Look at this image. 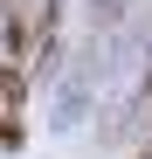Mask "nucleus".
I'll return each mask as SVG.
<instances>
[{"instance_id":"f257e3e1","label":"nucleus","mask_w":152,"mask_h":159,"mask_svg":"<svg viewBox=\"0 0 152 159\" xmlns=\"http://www.w3.org/2000/svg\"><path fill=\"white\" fill-rule=\"evenodd\" d=\"M21 7H35V0H0V21H7V14H21Z\"/></svg>"},{"instance_id":"f03ea898","label":"nucleus","mask_w":152,"mask_h":159,"mask_svg":"<svg viewBox=\"0 0 152 159\" xmlns=\"http://www.w3.org/2000/svg\"><path fill=\"white\" fill-rule=\"evenodd\" d=\"M145 125H152V83H145Z\"/></svg>"},{"instance_id":"7ed1b4c3","label":"nucleus","mask_w":152,"mask_h":159,"mask_svg":"<svg viewBox=\"0 0 152 159\" xmlns=\"http://www.w3.org/2000/svg\"><path fill=\"white\" fill-rule=\"evenodd\" d=\"M138 159H152V139H145V152H138Z\"/></svg>"}]
</instances>
